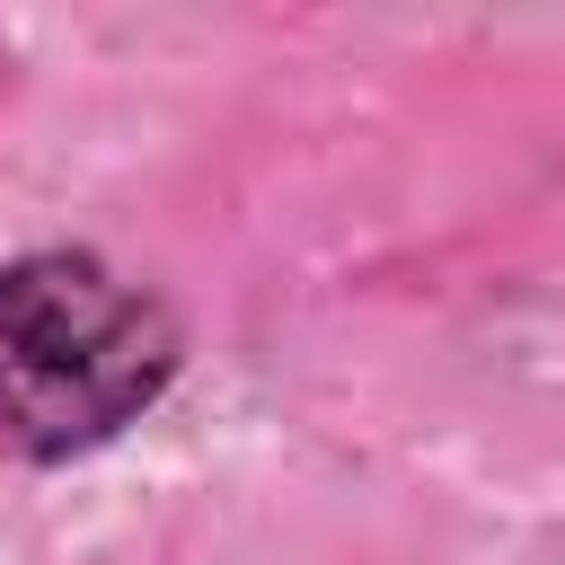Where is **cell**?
<instances>
[{
  "label": "cell",
  "mask_w": 565,
  "mask_h": 565,
  "mask_svg": "<svg viewBox=\"0 0 565 565\" xmlns=\"http://www.w3.org/2000/svg\"><path fill=\"white\" fill-rule=\"evenodd\" d=\"M185 371L177 309L97 247H26L0 265V459L71 468L124 441Z\"/></svg>",
  "instance_id": "1"
}]
</instances>
